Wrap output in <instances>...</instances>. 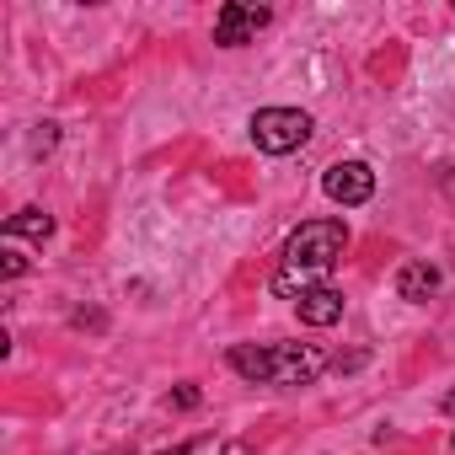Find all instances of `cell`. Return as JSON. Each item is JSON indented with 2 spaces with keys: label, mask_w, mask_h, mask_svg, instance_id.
Listing matches in <instances>:
<instances>
[{
  "label": "cell",
  "mask_w": 455,
  "mask_h": 455,
  "mask_svg": "<svg viewBox=\"0 0 455 455\" xmlns=\"http://www.w3.org/2000/svg\"><path fill=\"white\" fill-rule=\"evenodd\" d=\"M343 247H348V231H343L338 220H306L300 231L284 242V263L274 274V295L300 300L306 290H316L322 274L343 258Z\"/></svg>",
  "instance_id": "6da1fadb"
},
{
  "label": "cell",
  "mask_w": 455,
  "mask_h": 455,
  "mask_svg": "<svg viewBox=\"0 0 455 455\" xmlns=\"http://www.w3.org/2000/svg\"><path fill=\"white\" fill-rule=\"evenodd\" d=\"M311 113H300V108H263V113H252V145L263 150V156H290V150H300L306 140H311Z\"/></svg>",
  "instance_id": "7a4b0ae2"
},
{
  "label": "cell",
  "mask_w": 455,
  "mask_h": 455,
  "mask_svg": "<svg viewBox=\"0 0 455 455\" xmlns=\"http://www.w3.org/2000/svg\"><path fill=\"white\" fill-rule=\"evenodd\" d=\"M327 370V354L316 343H274L268 348V386H311Z\"/></svg>",
  "instance_id": "3957f363"
},
{
  "label": "cell",
  "mask_w": 455,
  "mask_h": 455,
  "mask_svg": "<svg viewBox=\"0 0 455 455\" xmlns=\"http://www.w3.org/2000/svg\"><path fill=\"white\" fill-rule=\"evenodd\" d=\"M263 28H268V12L263 6H242V0H231V6H220V17H214V44L220 49H242Z\"/></svg>",
  "instance_id": "277c9868"
},
{
  "label": "cell",
  "mask_w": 455,
  "mask_h": 455,
  "mask_svg": "<svg viewBox=\"0 0 455 455\" xmlns=\"http://www.w3.org/2000/svg\"><path fill=\"white\" fill-rule=\"evenodd\" d=\"M322 188H327L332 204H364V198L375 193V172H370L364 161H338V166H327Z\"/></svg>",
  "instance_id": "5b68a950"
},
{
  "label": "cell",
  "mask_w": 455,
  "mask_h": 455,
  "mask_svg": "<svg viewBox=\"0 0 455 455\" xmlns=\"http://www.w3.org/2000/svg\"><path fill=\"white\" fill-rule=\"evenodd\" d=\"M295 311H300L306 327H332V322L343 316V295H338L332 284H316V290H306V295L295 300Z\"/></svg>",
  "instance_id": "8992f818"
},
{
  "label": "cell",
  "mask_w": 455,
  "mask_h": 455,
  "mask_svg": "<svg viewBox=\"0 0 455 455\" xmlns=\"http://www.w3.org/2000/svg\"><path fill=\"white\" fill-rule=\"evenodd\" d=\"M396 295H402V300H428V295H439V268H434V263H402V268H396Z\"/></svg>",
  "instance_id": "52a82bcc"
},
{
  "label": "cell",
  "mask_w": 455,
  "mask_h": 455,
  "mask_svg": "<svg viewBox=\"0 0 455 455\" xmlns=\"http://www.w3.org/2000/svg\"><path fill=\"white\" fill-rule=\"evenodd\" d=\"M6 236H12V242H17V236H28V242H49V236H54V214H44V209H22V214L6 220Z\"/></svg>",
  "instance_id": "ba28073f"
},
{
  "label": "cell",
  "mask_w": 455,
  "mask_h": 455,
  "mask_svg": "<svg viewBox=\"0 0 455 455\" xmlns=\"http://www.w3.org/2000/svg\"><path fill=\"white\" fill-rule=\"evenodd\" d=\"M22 268H28V258H22L17 247H6V263H0V274H6V279H17Z\"/></svg>",
  "instance_id": "9c48e42d"
},
{
  "label": "cell",
  "mask_w": 455,
  "mask_h": 455,
  "mask_svg": "<svg viewBox=\"0 0 455 455\" xmlns=\"http://www.w3.org/2000/svg\"><path fill=\"white\" fill-rule=\"evenodd\" d=\"M172 402H177V407H198V386H177Z\"/></svg>",
  "instance_id": "30bf717a"
},
{
  "label": "cell",
  "mask_w": 455,
  "mask_h": 455,
  "mask_svg": "<svg viewBox=\"0 0 455 455\" xmlns=\"http://www.w3.org/2000/svg\"><path fill=\"white\" fill-rule=\"evenodd\" d=\"M220 455H252V450H247V444H225Z\"/></svg>",
  "instance_id": "8fae6325"
},
{
  "label": "cell",
  "mask_w": 455,
  "mask_h": 455,
  "mask_svg": "<svg viewBox=\"0 0 455 455\" xmlns=\"http://www.w3.org/2000/svg\"><path fill=\"white\" fill-rule=\"evenodd\" d=\"M444 188H450V193H455V166H444Z\"/></svg>",
  "instance_id": "7c38bea8"
},
{
  "label": "cell",
  "mask_w": 455,
  "mask_h": 455,
  "mask_svg": "<svg viewBox=\"0 0 455 455\" xmlns=\"http://www.w3.org/2000/svg\"><path fill=\"white\" fill-rule=\"evenodd\" d=\"M161 455H193V450H188V444H177V450H161Z\"/></svg>",
  "instance_id": "4fadbf2b"
},
{
  "label": "cell",
  "mask_w": 455,
  "mask_h": 455,
  "mask_svg": "<svg viewBox=\"0 0 455 455\" xmlns=\"http://www.w3.org/2000/svg\"><path fill=\"white\" fill-rule=\"evenodd\" d=\"M444 412H455V391H450V396H444Z\"/></svg>",
  "instance_id": "5bb4252c"
},
{
  "label": "cell",
  "mask_w": 455,
  "mask_h": 455,
  "mask_svg": "<svg viewBox=\"0 0 455 455\" xmlns=\"http://www.w3.org/2000/svg\"><path fill=\"white\" fill-rule=\"evenodd\" d=\"M118 455H129V450H118Z\"/></svg>",
  "instance_id": "9a60e30c"
}]
</instances>
